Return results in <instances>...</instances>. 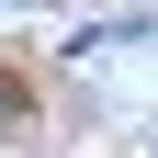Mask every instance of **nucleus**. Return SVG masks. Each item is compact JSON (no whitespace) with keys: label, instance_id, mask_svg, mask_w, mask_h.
<instances>
[{"label":"nucleus","instance_id":"f257e3e1","mask_svg":"<svg viewBox=\"0 0 158 158\" xmlns=\"http://www.w3.org/2000/svg\"><path fill=\"white\" fill-rule=\"evenodd\" d=\"M0 124H11V90H0Z\"/></svg>","mask_w":158,"mask_h":158}]
</instances>
